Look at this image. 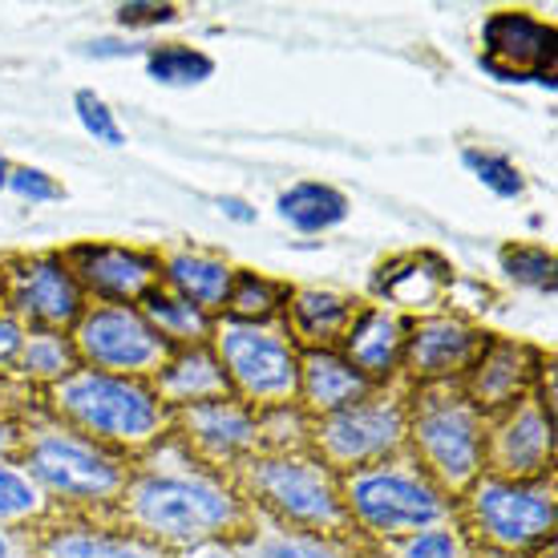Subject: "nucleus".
<instances>
[{
    "label": "nucleus",
    "instance_id": "18",
    "mask_svg": "<svg viewBox=\"0 0 558 558\" xmlns=\"http://www.w3.org/2000/svg\"><path fill=\"white\" fill-rule=\"evenodd\" d=\"M550 352L531 344V340H518V336H489V344L482 349L477 364L465 373L461 392L474 401L486 417H498L506 409H514L518 401H526L538 380L550 373Z\"/></svg>",
    "mask_w": 558,
    "mask_h": 558
},
{
    "label": "nucleus",
    "instance_id": "19",
    "mask_svg": "<svg viewBox=\"0 0 558 558\" xmlns=\"http://www.w3.org/2000/svg\"><path fill=\"white\" fill-rule=\"evenodd\" d=\"M33 546L37 558H174L113 514H57L33 534Z\"/></svg>",
    "mask_w": 558,
    "mask_h": 558
},
{
    "label": "nucleus",
    "instance_id": "8",
    "mask_svg": "<svg viewBox=\"0 0 558 558\" xmlns=\"http://www.w3.org/2000/svg\"><path fill=\"white\" fill-rule=\"evenodd\" d=\"M210 352L223 364L231 397L252 409H271L295 401L300 389V349L283 320L239 324L219 316L210 332Z\"/></svg>",
    "mask_w": 558,
    "mask_h": 558
},
{
    "label": "nucleus",
    "instance_id": "43",
    "mask_svg": "<svg viewBox=\"0 0 558 558\" xmlns=\"http://www.w3.org/2000/svg\"><path fill=\"white\" fill-rule=\"evenodd\" d=\"M174 558H239V550L231 538H207V543H195V546H186V550H179Z\"/></svg>",
    "mask_w": 558,
    "mask_h": 558
},
{
    "label": "nucleus",
    "instance_id": "32",
    "mask_svg": "<svg viewBox=\"0 0 558 558\" xmlns=\"http://www.w3.org/2000/svg\"><path fill=\"white\" fill-rule=\"evenodd\" d=\"M498 271L506 283H514L522 292H538L546 300H555L558 288V259L546 243H502L498 247Z\"/></svg>",
    "mask_w": 558,
    "mask_h": 558
},
{
    "label": "nucleus",
    "instance_id": "20",
    "mask_svg": "<svg viewBox=\"0 0 558 558\" xmlns=\"http://www.w3.org/2000/svg\"><path fill=\"white\" fill-rule=\"evenodd\" d=\"M405 340H409V320L397 316L389 307L368 304L364 300L352 328L340 340V356L361 373L373 389L385 385H401V364H405Z\"/></svg>",
    "mask_w": 558,
    "mask_h": 558
},
{
    "label": "nucleus",
    "instance_id": "36",
    "mask_svg": "<svg viewBox=\"0 0 558 558\" xmlns=\"http://www.w3.org/2000/svg\"><path fill=\"white\" fill-rule=\"evenodd\" d=\"M307 433H312V413L300 401L259 409V446L271 449V453L307 449Z\"/></svg>",
    "mask_w": 558,
    "mask_h": 558
},
{
    "label": "nucleus",
    "instance_id": "15",
    "mask_svg": "<svg viewBox=\"0 0 558 558\" xmlns=\"http://www.w3.org/2000/svg\"><path fill=\"white\" fill-rule=\"evenodd\" d=\"M453 288H458V267L433 247H413V252L385 255L373 267L368 304H380L405 320H417V316L453 307Z\"/></svg>",
    "mask_w": 558,
    "mask_h": 558
},
{
    "label": "nucleus",
    "instance_id": "25",
    "mask_svg": "<svg viewBox=\"0 0 558 558\" xmlns=\"http://www.w3.org/2000/svg\"><path fill=\"white\" fill-rule=\"evenodd\" d=\"M368 392H373V385H368L336 349L300 352V389H295V401H300L312 417L336 413V409L352 405V401H361Z\"/></svg>",
    "mask_w": 558,
    "mask_h": 558
},
{
    "label": "nucleus",
    "instance_id": "6",
    "mask_svg": "<svg viewBox=\"0 0 558 558\" xmlns=\"http://www.w3.org/2000/svg\"><path fill=\"white\" fill-rule=\"evenodd\" d=\"M235 482L252 510L276 518L283 526L352 534L340 502V474L328 470L312 449H288V453L259 449L235 470Z\"/></svg>",
    "mask_w": 558,
    "mask_h": 558
},
{
    "label": "nucleus",
    "instance_id": "40",
    "mask_svg": "<svg viewBox=\"0 0 558 558\" xmlns=\"http://www.w3.org/2000/svg\"><path fill=\"white\" fill-rule=\"evenodd\" d=\"M25 324L16 320L13 312H4L0 307V377H9L13 373L16 356H21V344H25Z\"/></svg>",
    "mask_w": 558,
    "mask_h": 558
},
{
    "label": "nucleus",
    "instance_id": "11",
    "mask_svg": "<svg viewBox=\"0 0 558 558\" xmlns=\"http://www.w3.org/2000/svg\"><path fill=\"white\" fill-rule=\"evenodd\" d=\"M477 70L498 85L555 89L558 28L534 9H489L477 28Z\"/></svg>",
    "mask_w": 558,
    "mask_h": 558
},
{
    "label": "nucleus",
    "instance_id": "28",
    "mask_svg": "<svg viewBox=\"0 0 558 558\" xmlns=\"http://www.w3.org/2000/svg\"><path fill=\"white\" fill-rule=\"evenodd\" d=\"M53 518V502L37 486V477L25 470V461L16 458V453L13 458H0V526L4 531L37 534Z\"/></svg>",
    "mask_w": 558,
    "mask_h": 558
},
{
    "label": "nucleus",
    "instance_id": "17",
    "mask_svg": "<svg viewBox=\"0 0 558 558\" xmlns=\"http://www.w3.org/2000/svg\"><path fill=\"white\" fill-rule=\"evenodd\" d=\"M170 433L203 461L235 474L247 458L259 453V409L243 405L239 397H219L203 405H186L170 413Z\"/></svg>",
    "mask_w": 558,
    "mask_h": 558
},
{
    "label": "nucleus",
    "instance_id": "30",
    "mask_svg": "<svg viewBox=\"0 0 558 558\" xmlns=\"http://www.w3.org/2000/svg\"><path fill=\"white\" fill-rule=\"evenodd\" d=\"M219 70V61L191 41H150L142 53V73L162 89H198Z\"/></svg>",
    "mask_w": 558,
    "mask_h": 558
},
{
    "label": "nucleus",
    "instance_id": "3",
    "mask_svg": "<svg viewBox=\"0 0 558 558\" xmlns=\"http://www.w3.org/2000/svg\"><path fill=\"white\" fill-rule=\"evenodd\" d=\"M340 502L352 538L368 550H389L409 534L458 514V498H449L409 453L340 474Z\"/></svg>",
    "mask_w": 558,
    "mask_h": 558
},
{
    "label": "nucleus",
    "instance_id": "34",
    "mask_svg": "<svg viewBox=\"0 0 558 558\" xmlns=\"http://www.w3.org/2000/svg\"><path fill=\"white\" fill-rule=\"evenodd\" d=\"M385 558H474L477 546L470 543V534L458 526V518L425 526V531L409 534L401 543H392L389 550H380Z\"/></svg>",
    "mask_w": 558,
    "mask_h": 558
},
{
    "label": "nucleus",
    "instance_id": "22",
    "mask_svg": "<svg viewBox=\"0 0 558 558\" xmlns=\"http://www.w3.org/2000/svg\"><path fill=\"white\" fill-rule=\"evenodd\" d=\"M239 558H364L368 546L352 534H316L283 526L276 518L252 510L243 531L231 538Z\"/></svg>",
    "mask_w": 558,
    "mask_h": 558
},
{
    "label": "nucleus",
    "instance_id": "23",
    "mask_svg": "<svg viewBox=\"0 0 558 558\" xmlns=\"http://www.w3.org/2000/svg\"><path fill=\"white\" fill-rule=\"evenodd\" d=\"M154 392L158 401L174 413L186 405H203V401H219L231 397L223 377V364L210 352V344H191V349H170L167 364L154 373Z\"/></svg>",
    "mask_w": 558,
    "mask_h": 558
},
{
    "label": "nucleus",
    "instance_id": "45",
    "mask_svg": "<svg viewBox=\"0 0 558 558\" xmlns=\"http://www.w3.org/2000/svg\"><path fill=\"white\" fill-rule=\"evenodd\" d=\"M9 170H13V162H9V154L0 150V191L9 186Z\"/></svg>",
    "mask_w": 558,
    "mask_h": 558
},
{
    "label": "nucleus",
    "instance_id": "31",
    "mask_svg": "<svg viewBox=\"0 0 558 558\" xmlns=\"http://www.w3.org/2000/svg\"><path fill=\"white\" fill-rule=\"evenodd\" d=\"M288 292H292L288 279H276V276H267V271H255V267H235L223 316L239 324H276V320H283Z\"/></svg>",
    "mask_w": 558,
    "mask_h": 558
},
{
    "label": "nucleus",
    "instance_id": "35",
    "mask_svg": "<svg viewBox=\"0 0 558 558\" xmlns=\"http://www.w3.org/2000/svg\"><path fill=\"white\" fill-rule=\"evenodd\" d=\"M70 106H73V118H77V126H82L85 138H94L98 146H106V150H122V146H126V126L118 122V110L101 98L94 85L73 89Z\"/></svg>",
    "mask_w": 558,
    "mask_h": 558
},
{
    "label": "nucleus",
    "instance_id": "29",
    "mask_svg": "<svg viewBox=\"0 0 558 558\" xmlns=\"http://www.w3.org/2000/svg\"><path fill=\"white\" fill-rule=\"evenodd\" d=\"M138 312L150 320V328L167 340L170 349L210 344V332H215V320H219V316H210V312L195 307L191 300H182L179 292H170V288H162V283L142 300Z\"/></svg>",
    "mask_w": 558,
    "mask_h": 558
},
{
    "label": "nucleus",
    "instance_id": "24",
    "mask_svg": "<svg viewBox=\"0 0 558 558\" xmlns=\"http://www.w3.org/2000/svg\"><path fill=\"white\" fill-rule=\"evenodd\" d=\"M231 279H235V264L227 255L203 252V247L162 252V288L179 292L182 300H191V304L210 312V316H223Z\"/></svg>",
    "mask_w": 558,
    "mask_h": 558
},
{
    "label": "nucleus",
    "instance_id": "16",
    "mask_svg": "<svg viewBox=\"0 0 558 558\" xmlns=\"http://www.w3.org/2000/svg\"><path fill=\"white\" fill-rule=\"evenodd\" d=\"M486 474L510 482H543L555 477V413L526 397L486 425Z\"/></svg>",
    "mask_w": 558,
    "mask_h": 558
},
{
    "label": "nucleus",
    "instance_id": "37",
    "mask_svg": "<svg viewBox=\"0 0 558 558\" xmlns=\"http://www.w3.org/2000/svg\"><path fill=\"white\" fill-rule=\"evenodd\" d=\"M182 21V9L174 0H122L113 9V25L122 28L126 37H138V33H158V28H170Z\"/></svg>",
    "mask_w": 558,
    "mask_h": 558
},
{
    "label": "nucleus",
    "instance_id": "26",
    "mask_svg": "<svg viewBox=\"0 0 558 558\" xmlns=\"http://www.w3.org/2000/svg\"><path fill=\"white\" fill-rule=\"evenodd\" d=\"M276 215L295 235H328L349 223L352 198L324 179H295L276 195Z\"/></svg>",
    "mask_w": 558,
    "mask_h": 558
},
{
    "label": "nucleus",
    "instance_id": "21",
    "mask_svg": "<svg viewBox=\"0 0 558 558\" xmlns=\"http://www.w3.org/2000/svg\"><path fill=\"white\" fill-rule=\"evenodd\" d=\"M361 295L340 292V288H316V283H292L288 307H283V328L295 340L300 352L340 349L344 332L361 312Z\"/></svg>",
    "mask_w": 558,
    "mask_h": 558
},
{
    "label": "nucleus",
    "instance_id": "33",
    "mask_svg": "<svg viewBox=\"0 0 558 558\" xmlns=\"http://www.w3.org/2000/svg\"><path fill=\"white\" fill-rule=\"evenodd\" d=\"M461 170L470 174V179L489 191L494 198H502V203H518V198H526V174L518 167L510 154L502 150H489V146H461Z\"/></svg>",
    "mask_w": 558,
    "mask_h": 558
},
{
    "label": "nucleus",
    "instance_id": "39",
    "mask_svg": "<svg viewBox=\"0 0 558 558\" xmlns=\"http://www.w3.org/2000/svg\"><path fill=\"white\" fill-rule=\"evenodd\" d=\"M146 37H126V33H118V37H94V41H85V57H94V61H130V57H142L146 53Z\"/></svg>",
    "mask_w": 558,
    "mask_h": 558
},
{
    "label": "nucleus",
    "instance_id": "46",
    "mask_svg": "<svg viewBox=\"0 0 558 558\" xmlns=\"http://www.w3.org/2000/svg\"><path fill=\"white\" fill-rule=\"evenodd\" d=\"M364 558H385V555H380V550H368V555H364Z\"/></svg>",
    "mask_w": 558,
    "mask_h": 558
},
{
    "label": "nucleus",
    "instance_id": "27",
    "mask_svg": "<svg viewBox=\"0 0 558 558\" xmlns=\"http://www.w3.org/2000/svg\"><path fill=\"white\" fill-rule=\"evenodd\" d=\"M82 368V356L73 349V336L70 332H49V328H28L25 344H21V356H16L13 373L9 380H16L21 389L45 392L61 385V380Z\"/></svg>",
    "mask_w": 558,
    "mask_h": 558
},
{
    "label": "nucleus",
    "instance_id": "2",
    "mask_svg": "<svg viewBox=\"0 0 558 558\" xmlns=\"http://www.w3.org/2000/svg\"><path fill=\"white\" fill-rule=\"evenodd\" d=\"M16 458L49 494L57 514H113L130 477V458L57 421L41 401L21 413Z\"/></svg>",
    "mask_w": 558,
    "mask_h": 558
},
{
    "label": "nucleus",
    "instance_id": "5",
    "mask_svg": "<svg viewBox=\"0 0 558 558\" xmlns=\"http://www.w3.org/2000/svg\"><path fill=\"white\" fill-rule=\"evenodd\" d=\"M405 392V453L446 489L449 498H461L486 474L489 417L461 392V385H421V389Z\"/></svg>",
    "mask_w": 558,
    "mask_h": 558
},
{
    "label": "nucleus",
    "instance_id": "9",
    "mask_svg": "<svg viewBox=\"0 0 558 558\" xmlns=\"http://www.w3.org/2000/svg\"><path fill=\"white\" fill-rule=\"evenodd\" d=\"M405 425H409V392L405 385H385L352 405L312 417L307 449L336 470L352 474L364 465H377L385 458L405 453Z\"/></svg>",
    "mask_w": 558,
    "mask_h": 558
},
{
    "label": "nucleus",
    "instance_id": "10",
    "mask_svg": "<svg viewBox=\"0 0 558 558\" xmlns=\"http://www.w3.org/2000/svg\"><path fill=\"white\" fill-rule=\"evenodd\" d=\"M70 336L85 368L113 377L154 380L170 356V344L154 332L138 304H89Z\"/></svg>",
    "mask_w": 558,
    "mask_h": 558
},
{
    "label": "nucleus",
    "instance_id": "12",
    "mask_svg": "<svg viewBox=\"0 0 558 558\" xmlns=\"http://www.w3.org/2000/svg\"><path fill=\"white\" fill-rule=\"evenodd\" d=\"M0 307L13 312L25 328L73 332L89 300L77 288L61 252H33L0 264Z\"/></svg>",
    "mask_w": 558,
    "mask_h": 558
},
{
    "label": "nucleus",
    "instance_id": "42",
    "mask_svg": "<svg viewBox=\"0 0 558 558\" xmlns=\"http://www.w3.org/2000/svg\"><path fill=\"white\" fill-rule=\"evenodd\" d=\"M0 558H37V546H33V534L4 531V526H0Z\"/></svg>",
    "mask_w": 558,
    "mask_h": 558
},
{
    "label": "nucleus",
    "instance_id": "41",
    "mask_svg": "<svg viewBox=\"0 0 558 558\" xmlns=\"http://www.w3.org/2000/svg\"><path fill=\"white\" fill-rule=\"evenodd\" d=\"M215 210H219L223 219H231V223H239V227L259 223V207H255V203H247L243 195H219V198H215Z\"/></svg>",
    "mask_w": 558,
    "mask_h": 558
},
{
    "label": "nucleus",
    "instance_id": "14",
    "mask_svg": "<svg viewBox=\"0 0 558 558\" xmlns=\"http://www.w3.org/2000/svg\"><path fill=\"white\" fill-rule=\"evenodd\" d=\"M61 259L89 304H142L162 283V252L138 243L82 239L61 247Z\"/></svg>",
    "mask_w": 558,
    "mask_h": 558
},
{
    "label": "nucleus",
    "instance_id": "7",
    "mask_svg": "<svg viewBox=\"0 0 558 558\" xmlns=\"http://www.w3.org/2000/svg\"><path fill=\"white\" fill-rule=\"evenodd\" d=\"M458 526L470 534L477 550L494 555H534L538 546L555 543L558 526V482H510L482 474L458 498Z\"/></svg>",
    "mask_w": 558,
    "mask_h": 558
},
{
    "label": "nucleus",
    "instance_id": "1",
    "mask_svg": "<svg viewBox=\"0 0 558 558\" xmlns=\"http://www.w3.org/2000/svg\"><path fill=\"white\" fill-rule=\"evenodd\" d=\"M252 506L235 474L203 461L174 433L154 441L146 453L130 458V477L113 518L150 543L179 555L207 538H235Z\"/></svg>",
    "mask_w": 558,
    "mask_h": 558
},
{
    "label": "nucleus",
    "instance_id": "44",
    "mask_svg": "<svg viewBox=\"0 0 558 558\" xmlns=\"http://www.w3.org/2000/svg\"><path fill=\"white\" fill-rule=\"evenodd\" d=\"M21 449V417L0 405V458H13Z\"/></svg>",
    "mask_w": 558,
    "mask_h": 558
},
{
    "label": "nucleus",
    "instance_id": "38",
    "mask_svg": "<svg viewBox=\"0 0 558 558\" xmlns=\"http://www.w3.org/2000/svg\"><path fill=\"white\" fill-rule=\"evenodd\" d=\"M9 195H16L21 203H61L65 198V186L57 174H49L45 167H33V162H13L9 170Z\"/></svg>",
    "mask_w": 558,
    "mask_h": 558
},
{
    "label": "nucleus",
    "instance_id": "13",
    "mask_svg": "<svg viewBox=\"0 0 558 558\" xmlns=\"http://www.w3.org/2000/svg\"><path fill=\"white\" fill-rule=\"evenodd\" d=\"M489 328L465 316L458 307L433 312L409 320L405 364H401V385L421 389V385H461L465 373L477 364L482 349L489 344Z\"/></svg>",
    "mask_w": 558,
    "mask_h": 558
},
{
    "label": "nucleus",
    "instance_id": "4",
    "mask_svg": "<svg viewBox=\"0 0 558 558\" xmlns=\"http://www.w3.org/2000/svg\"><path fill=\"white\" fill-rule=\"evenodd\" d=\"M41 405L122 458H138L170 433V409L158 401L150 380L113 377L85 364L45 392Z\"/></svg>",
    "mask_w": 558,
    "mask_h": 558
}]
</instances>
